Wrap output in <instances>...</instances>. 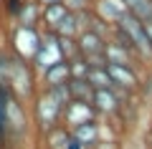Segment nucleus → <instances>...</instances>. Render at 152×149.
Wrapping results in <instances>:
<instances>
[{
	"label": "nucleus",
	"instance_id": "7ed1b4c3",
	"mask_svg": "<svg viewBox=\"0 0 152 149\" xmlns=\"http://www.w3.org/2000/svg\"><path fill=\"white\" fill-rule=\"evenodd\" d=\"M41 41H43V33L41 28H28V25H15L10 36V51L18 56V58L28 61L31 63L36 51L41 48Z\"/></svg>",
	"mask_w": 152,
	"mask_h": 149
},
{
	"label": "nucleus",
	"instance_id": "423d86ee",
	"mask_svg": "<svg viewBox=\"0 0 152 149\" xmlns=\"http://www.w3.org/2000/svg\"><path fill=\"white\" fill-rule=\"evenodd\" d=\"M129 96L132 94L119 91V89H96L91 96V104L99 116H117L122 111V101L129 99Z\"/></svg>",
	"mask_w": 152,
	"mask_h": 149
},
{
	"label": "nucleus",
	"instance_id": "4be33fe9",
	"mask_svg": "<svg viewBox=\"0 0 152 149\" xmlns=\"http://www.w3.org/2000/svg\"><path fill=\"white\" fill-rule=\"evenodd\" d=\"M64 5L69 13H81V10L94 8V0H64Z\"/></svg>",
	"mask_w": 152,
	"mask_h": 149
},
{
	"label": "nucleus",
	"instance_id": "2eb2a0df",
	"mask_svg": "<svg viewBox=\"0 0 152 149\" xmlns=\"http://www.w3.org/2000/svg\"><path fill=\"white\" fill-rule=\"evenodd\" d=\"M94 91L96 89H94L86 78H69V94H71V99H76V101H91Z\"/></svg>",
	"mask_w": 152,
	"mask_h": 149
},
{
	"label": "nucleus",
	"instance_id": "dca6fc26",
	"mask_svg": "<svg viewBox=\"0 0 152 149\" xmlns=\"http://www.w3.org/2000/svg\"><path fill=\"white\" fill-rule=\"evenodd\" d=\"M124 3H127L129 15H134L137 20L142 23L152 20V0H124Z\"/></svg>",
	"mask_w": 152,
	"mask_h": 149
},
{
	"label": "nucleus",
	"instance_id": "5701e85b",
	"mask_svg": "<svg viewBox=\"0 0 152 149\" xmlns=\"http://www.w3.org/2000/svg\"><path fill=\"white\" fill-rule=\"evenodd\" d=\"M64 149H86V147H84V144H81L79 139L74 137V134L69 132V139H66V147H64Z\"/></svg>",
	"mask_w": 152,
	"mask_h": 149
},
{
	"label": "nucleus",
	"instance_id": "f257e3e1",
	"mask_svg": "<svg viewBox=\"0 0 152 149\" xmlns=\"http://www.w3.org/2000/svg\"><path fill=\"white\" fill-rule=\"evenodd\" d=\"M71 101L69 84L53 86V89H41L31 101L33 111V124H36L38 134H48L51 129L61 126V116H64V106Z\"/></svg>",
	"mask_w": 152,
	"mask_h": 149
},
{
	"label": "nucleus",
	"instance_id": "9b49d317",
	"mask_svg": "<svg viewBox=\"0 0 152 149\" xmlns=\"http://www.w3.org/2000/svg\"><path fill=\"white\" fill-rule=\"evenodd\" d=\"M71 134H74L79 142L84 144V147H94L96 142H104V124L99 121V119H94V121H86V124H79V126L69 129Z\"/></svg>",
	"mask_w": 152,
	"mask_h": 149
},
{
	"label": "nucleus",
	"instance_id": "4468645a",
	"mask_svg": "<svg viewBox=\"0 0 152 149\" xmlns=\"http://www.w3.org/2000/svg\"><path fill=\"white\" fill-rule=\"evenodd\" d=\"M66 15H69V10H66L64 3L43 5V13H41V28H43V31H56V25H58Z\"/></svg>",
	"mask_w": 152,
	"mask_h": 149
},
{
	"label": "nucleus",
	"instance_id": "f03ea898",
	"mask_svg": "<svg viewBox=\"0 0 152 149\" xmlns=\"http://www.w3.org/2000/svg\"><path fill=\"white\" fill-rule=\"evenodd\" d=\"M8 89H10V94L15 96L18 101H33V96L41 91V86H38V73L36 68H33L28 61L18 58L15 53H13V61H10V73H8Z\"/></svg>",
	"mask_w": 152,
	"mask_h": 149
},
{
	"label": "nucleus",
	"instance_id": "bb28decb",
	"mask_svg": "<svg viewBox=\"0 0 152 149\" xmlns=\"http://www.w3.org/2000/svg\"><path fill=\"white\" fill-rule=\"evenodd\" d=\"M23 3H28V0H23Z\"/></svg>",
	"mask_w": 152,
	"mask_h": 149
},
{
	"label": "nucleus",
	"instance_id": "9d476101",
	"mask_svg": "<svg viewBox=\"0 0 152 149\" xmlns=\"http://www.w3.org/2000/svg\"><path fill=\"white\" fill-rule=\"evenodd\" d=\"M94 10H96V15H102L109 25H117V23L129 13L124 0H94Z\"/></svg>",
	"mask_w": 152,
	"mask_h": 149
},
{
	"label": "nucleus",
	"instance_id": "393cba45",
	"mask_svg": "<svg viewBox=\"0 0 152 149\" xmlns=\"http://www.w3.org/2000/svg\"><path fill=\"white\" fill-rule=\"evenodd\" d=\"M41 5H51V3H64V0H38Z\"/></svg>",
	"mask_w": 152,
	"mask_h": 149
},
{
	"label": "nucleus",
	"instance_id": "f3484780",
	"mask_svg": "<svg viewBox=\"0 0 152 149\" xmlns=\"http://www.w3.org/2000/svg\"><path fill=\"white\" fill-rule=\"evenodd\" d=\"M53 33H56V36H66V38H76V36H79V33H81V25H79L76 13H69V15L56 25Z\"/></svg>",
	"mask_w": 152,
	"mask_h": 149
},
{
	"label": "nucleus",
	"instance_id": "ddd939ff",
	"mask_svg": "<svg viewBox=\"0 0 152 149\" xmlns=\"http://www.w3.org/2000/svg\"><path fill=\"white\" fill-rule=\"evenodd\" d=\"M41 13H43V5L38 0H28L26 5L20 8L15 18V25H28V28H41Z\"/></svg>",
	"mask_w": 152,
	"mask_h": 149
},
{
	"label": "nucleus",
	"instance_id": "412c9836",
	"mask_svg": "<svg viewBox=\"0 0 152 149\" xmlns=\"http://www.w3.org/2000/svg\"><path fill=\"white\" fill-rule=\"evenodd\" d=\"M23 5H26L23 0H0V8H3V13H5V18H10V20L18 18V13H20Z\"/></svg>",
	"mask_w": 152,
	"mask_h": 149
},
{
	"label": "nucleus",
	"instance_id": "f8f14e48",
	"mask_svg": "<svg viewBox=\"0 0 152 149\" xmlns=\"http://www.w3.org/2000/svg\"><path fill=\"white\" fill-rule=\"evenodd\" d=\"M104 56H107V63H122V66H134V68H137V63H142L140 56H134L132 51L122 48L119 43H114V41H107Z\"/></svg>",
	"mask_w": 152,
	"mask_h": 149
},
{
	"label": "nucleus",
	"instance_id": "aec40b11",
	"mask_svg": "<svg viewBox=\"0 0 152 149\" xmlns=\"http://www.w3.org/2000/svg\"><path fill=\"white\" fill-rule=\"evenodd\" d=\"M89 61L84 58V56H76V58L69 61V71H71V78H86L89 76Z\"/></svg>",
	"mask_w": 152,
	"mask_h": 149
},
{
	"label": "nucleus",
	"instance_id": "20e7f679",
	"mask_svg": "<svg viewBox=\"0 0 152 149\" xmlns=\"http://www.w3.org/2000/svg\"><path fill=\"white\" fill-rule=\"evenodd\" d=\"M107 36L94 31H81L76 36V43H79V53L89 61V66H96V68H104L107 66V56H104V48H107Z\"/></svg>",
	"mask_w": 152,
	"mask_h": 149
},
{
	"label": "nucleus",
	"instance_id": "1a4fd4ad",
	"mask_svg": "<svg viewBox=\"0 0 152 149\" xmlns=\"http://www.w3.org/2000/svg\"><path fill=\"white\" fill-rule=\"evenodd\" d=\"M69 78H71L69 61H58V63L48 66L46 71H41V73H38V86H41V89H53V86L69 84Z\"/></svg>",
	"mask_w": 152,
	"mask_h": 149
},
{
	"label": "nucleus",
	"instance_id": "0eeeda50",
	"mask_svg": "<svg viewBox=\"0 0 152 149\" xmlns=\"http://www.w3.org/2000/svg\"><path fill=\"white\" fill-rule=\"evenodd\" d=\"M94 119H99V114H96V109H94L91 101H76V99H71L64 106L61 124H64L66 129H74V126H79V124L94 121Z\"/></svg>",
	"mask_w": 152,
	"mask_h": 149
},
{
	"label": "nucleus",
	"instance_id": "6e6552de",
	"mask_svg": "<svg viewBox=\"0 0 152 149\" xmlns=\"http://www.w3.org/2000/svg\"><path fill=\"white\" fill-rule=\"evenodd\" d=\"M107 73L112 78V89L134 94L140 89V71L134 66H122V63H107Z\"/></svg>",
	"mask_w": 152,
	"mask_h": 149
},
{
	"label": "nucleus",
	"instance_id": "a211bd4d",
	"mask_svg": "<svg viewBox=\"0 0 152 149\" xmlns=\"http://www.w3.org/2000/svg\"><path fill=\"white\" fill-rule=\"evenodd\" d=\"M86 81L94 86V89H112V78H109V73H107V66H104V68L91 66V68H89Z\"/></svg>",
	"mask_w": 152,
	"mask_h": 149
},
{
	"label": "nucleus",
	"instance_id": "a878e982",
	"mask_svg": "<svg viewBox=\"0 0 152 149\" xmlns=\"http://www.w3.org/2000/svg\"><path fill=\"white\" fill-rule=\"evenodd\" d=\"M147 149H152V129L147 132Z\"/></svg>",
	"mask_w": 152,
	"mask_h": 149
},
{
	"label": "nucleus",
	"instance_id": "b1692460",
	"mask_svg": "<svg viewBox=\"0 0 152 149\" xmlns=\"http://www.w3.org/2000/svg\"><path fill=\"white\" fill-rule=\"evenodd\" d=\"M145 33H147V41H150V46H152V20L145 23Z\"/></svg>",
	"mask_w": 152,
	"mask_h": 149
},
{
	"label": "nucleus",
	"instance_id": "39448f33",
	"mask_svg": "<svg viewBox=\"0 0 152 149\" xmlns=\"http://www.w3.org/2000/svg\"><path fill=\"white\" fill-rule=\"evenodd\" d=\"M117 25L122 28V31L129 36V41H132V46H134V51H137V56L142 58V63H147V61H152V46H150V41H147V33H145V23L142 20H137L134 15H129L127 13L124 18H122Z\"/></svg>",
	"mask_w": 152,
	"mask_h": 149
},
{
	"label": "nucleus",
	"instance_id": "6ab92c4d",
	"mask_svg": "<svg viewBox=\"0 0 152 149\" xmlns=\"http://www.w3.org/2000/svg\"><path fill=\"white\" fill-rule=\"evenodd\" d=\"M58 48H61L64 61H71V58H76V56H81V53H79V43H76V38L58 36Z\"/></svg>",
	"mask_w": 152,
	"mask_h": 149
}]
</instances>
